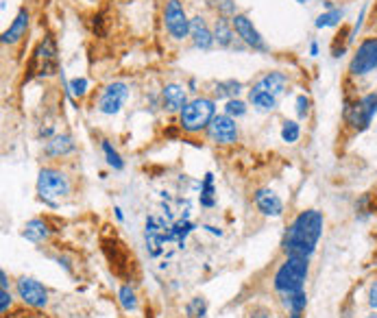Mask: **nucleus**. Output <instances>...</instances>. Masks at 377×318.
<instances>
[{
    "label": "nucleus",
    "instance_id": "nucleus-1",
    "mask_svg": "<svg viewBox=\"0 0 377 318\" xmlns=\"http://www.w3.org/2000/svg\"><path fill=\"white\" fill-rule=\"evenodd\" d=\"M325 218L317 210H305L292 220V225L288 227L284 242H281V251L288 256L296 258H312V253L317 251V244L323 235Z\"/></svg>",
    "mask_w": 377,
    "mask_h": 318
},
{
    "label": "nucleus",
    "instance_id": "nucleus-2",
    "mask_svg": "<svg viewBox=\"0 0 377 318\" xmlns=\"http://www.w3.org/2000/svg\"><path fill=\"white\" fill-rule=\"evenodd\" d=\"M310 273V260L308 258H296V256H288L286 262L277 268L273 285L275 290L284 296V294H292L303 290L305 279Z\"/></svg>",
    "mask_w": 377,
    "mask_h": 318
},
{
    "label": "nucleus",
    "instance_id": "nucleus-3",
    "mask_svg": "<svg viewBox=\"0 0 377 318\" xmlns=\"http://www.w3.org/2000/svg\"><path fill=\"white\" fill-rule=\"evenodd\" d=\"M214 116H216L214 99L196 97L179 111V129L185 133H201L208 129Z\"/></svg>",
    "mask_w": 377,
    "mask_h": 318
},
{
    "label": "nucleus",
    "instance_id": "nucleus-4",
    "mask_svg": "<svg viewBox=\"0 0 377 318\" xmlns=\"http://www.w3.org/2000/svg\"><path fill=\"white\" fill-rule=\"evenodd\" d=\"M375 114H377V92L365 94V97L353 99V101L347 99L342 107L344 124H349L353 131H367Z\"/></svg>",
    "mask_w": 377,
    "mask_h": 318
},
{
    "label": "nucleus",
    "instance_id": "nucleus-5",
    "mask_svg": "<svg viewBox=\"0 0 377 318\" xmlns=\"http://www.w3.org/2000/svg\"><path fill=\"white\" fill-rule=\"evenodd\" d=\"M59 72V51H57V42L53 35H46L37 49L31 55L28 61V74L26 78H33V76H53Z\"/></svg>",
    "mask_w": 377,
    "mask_h": 318
},
{
    "label": "nucleus",
    "instance_id": "nucleus-6",
    "mask_svg": "<svg viewBox=\"0 0 377 318\" xmlns=\"http://www.w3.org/2000/svg\"><path fill=\"white\" fill-rule=\"evenodd\" d=\"M70 192V181L61 170L57 168H42L37 177V194L40 199L49 205V208H57Z\"/></svg>",
    "mask_w": 377,
    "mask_h": 318
},
{
    "label": "nucleus",
    "instance_id": "nucleus-7",
    "mask_svg": "<svg viewBox=\"0 0 377 318\" xmlns=\"http://www.w3.org/2000/svg\"><path fill=\"white\" fill-rule=\"evenodd\" d=\"M377 68V37H367L360 42L355 49L351 63H349V74L351 76H365Z\"/></svg>",
    "mask_w": 377,
    "mask_h": 318
},
{
    "label": "nucleus",
    "instance_id": "nucleus-8",
    "mask_svg": "<svg viewBox=\"0 0 377 318\" xmlns=\"http://www.w3.org/2000/svg\"><path fill=\"white\" fill-rule=\"evenodd\" d=\"M164 24L172 40H185L190 35V20H187L181 0H168L164 7Z\"/></svg>",
    "mask_w": 377,
    "mask_h": 318
},
{
    "label": "nucleus",
    "instance_id": "nucleus-9",
    "mask_svg": "<svg viewBox=\"0 0 377 318\" xmlns=\"http://www.w3.org/2000/svg\"><path fill=\"white\" fill-rule=\"evenodd\" d=\"M231 24H233L235 35H238L249 46V49H253L258 53H269V44L264 42V37L260 35V31L253 26V22H251L244 13H235L231 18Z\"/></svg>",
    "mask_w": 377,
    "mask_h": 318
},
{
    "label": "nucleus",
    "instance_id": "nucleus-10",
    "mask_svg": "<svg viewBox=\"0 0 377 318\" xmlns=\"http://www.w3.org/2000/svg\"><path fill=\"white\" fill-rule=\"evenodd\" d=\"M15 288H18V296L22 299V303L26 308H35V310H42L49 303V290L44 288V285L35 279L31 277H20L15 281Z\"/></svg>",
    "mask_w": 377,
    "mask_h": 318
},
{
    "label": "nucleus",
    "instance_id": "nucleus-11",
    "mask_svg": "<svg viewBox=\"0 0 377 318\" xmlns=\"http://www.w3.org/2000/svg\"><path fill=\"white\" fill-rule=\"evenodd\" d=\"M208 135L214 144H235L238 142V124H235V118L221 114V116H214V120L208 126Z\"/></svg>",
    "mask_w": 377,
    "mask_h": 318
},
{
    "label": "nucleus",
    "instance_id": "nucleus-12",
    "mask_svg": "<svg viewBox=\"0 0 377 318\" xmlns=\"http://www.w3.org/2000/svg\"><path fill=\"white\" fill-rule=\"evenodd\" d=\"M129 99V87L127 83L122 81H116V83H109L105 85L101 99H99V111L105 116H114L122 109L124 101Z\"/></svg>",
    "mask_w": 377,
    "mask_h": 318
},
{
    "label": "nucleus",
    "instance_id": "nucleus-13",
    "mask_svg": "<svg viewBox=\"0 0 377 318\" xmlns=\"http://www.w3.org/2000/svg\"><path fill=\"white\" fill-rule=\"evenodd\" d=\"M255 208L264 214V216H271V218H279L284 214V201H281L273 190H258L255 196Z\"/></svg>",
    "mask_w": 377,
    "mask_h": 318
},
{
    "label": "nucleus",
    "instance_id": "nucleus-14",
    "mask_svg": "<svg viewBox=\"0 0 377 318\" xmlns=\"http://www.w3.org/2000/svg\"><path fill=\"white\" fill-rule=\"evenodd\" d=\"M190 37H192L194 49H199V51H210L216 44L214 31H210L206 18H201V15H196V18L190 20Z\"/></svg>",
    "mask_w": 377,
    "mask_h": 318
},
{
    "label": "nucleus",
    "instance_id": "nucleus-15",
    "mask_svg": "<svg viewBox=\"0 0 377 318\" xmlns=\"http://www.w3.org/2000/svg\"><path fill=\"white\" fill-rule=\"evenodd\" d=\"M187 103V94H185V87L179 85V83H168L164 90H162V107L170 114H175V111H181Z\"/></svg>",
    "mask_w": 377,
    "mask_h": 318
},
{
    "label": "nucleus",
    "instance_id": "nucleus-16",
    "mask_svg": "<svg viewBox=\"0 0 377 318\" xmlns=\"http://www.w3.org/2000/svg\"><path fill=\"white\" fill-rule=\"evenodd\" d=\"M286 85H288V76L284 72H266L253 83V87H258L262 92H269L277 99L286 92Z\"/></svg>",
    "mask_w": 377,
    "mask_h": 318
},
{
    "label": "nucleus",
    "instance_id": "nucleus-17",
    "mask_svg": "<svg viewBox=\"0 0 377 318\" xmlns=\"http://www.w3.org/2000/svg\"><path fill=\"white\" fill-rule=\"evenodd\" d=\"M26 28H28V11L20 9L13 22L9 24V28L3 33V44H18L26 35Z\"/></svg>",
    "mask_w": 377,
    "mask_h": 318
},
{
    "label": "nucleus",
    "instance_id": "nucleus-18",
    "mask_svg": "<svg viewBox=\"0 0 377 318\" xmlns=\"http://www.w3.org/2000/svg\"><path fill=\"white\" fill-rule=\"evenodd\" d=\"M74 149H76L74 140L68 133H61V135H53L49 142H46L44 153H46V157H66Z\"/></svg>",
    "mask_w": 377,
    "mask_h": 318
},
{
    "label": "nucleus",
    "instance_id": "nucleus-19",
    "mask_svg": "<svg viewBox=\"0 0 377 318\" xmlns=\"http://www.w3.org/2000/svg\"><path fill=\"white\" fill-rule=\"evenodd\" d=\"M22 235L26 237L28 242H44V240H49V235H51V227H49V222L42 220V218H33V220H28L26 225H24V231Z\"/></svg>",
    "mask_w": 377,
    "mask_h": 318
},
{
    "label": "nucleus",
    "instance_id": "nucleus-20",
    "mask_svg": "<svg viewBox=\"0 0 377 318\" xmlns=\"http://www.w3.org/2000/svg\"><path fill=\"white\" fill-rule=\"evenodd\" d=\"M233 40H235V31H233L231 18H223L221 15L214 24V42L221 46V49H229V46H233Z\"/></svg>",
    "mask_w": 377,
    "mask_h": 318
},
{
    "label": "nucleus",
    "instance_id": "nucleus-21",
    "mask_svg": "<svg viewBox=\"0 0 377 318\" xmlns=\"http://www.w3.org/2000/svg\"><path fill=\"white\" fill-rule=\"evenodd\" d=\"M284 306L288 310V318H303L305 306H308V294L305 290L299 292H292V294H284Z\"/></svg>",
    "mask_w": 377,
    "mask_h": 318
},
{
    "label": "nucleus",
    "instance_id": "nucleus-22",
    "mask_svg": "<svg viewBox=\"0 0 377 318\" xmlns=\"http://www.w3.org/2000/svg\"><path fill=\"white\" fill-rule=\"evenodd\" d=\"M249 101L258 111H273L277 107V97H273L269 92H262L258 87L249 90Z\"/></svg>",
    "mask_w": 377,
    "mask_h": 318
},
{
    "label": "nucleus",
    "instance_id": "nucleus-23",
    "mask_svg": "<svg viewBox=\"0 0 377 318\" xmlns=\"http://www.w3.org/2000/svg\"><path fill=\"white\" fill-rule=\"evenodd\" d=\"M242 92V83L240 81H235V78H229V81H221V83H216L214 87V99L218 101H231V99H238V94Z\"/></svg>",
    "mask_w": 377,
    "mask_h": 318
},
{
    "label": "nucleus",
    "instance_id": "nucleus-24",
    "mask_svg": "<svg viewBox=\"0 0 377 318\" xmlns=\"http://www.w3.org/2000/svg\"><path fill=\"white\" fill-rule=\"evenodd\" d=\"M342 15H344V11L334 7V9H329V11L321 13L319 18H317V22H314V26H317V28H329V26H336V24H340V22H342Z\"/></svg>",
    "mask_w": 377,
    "mask_h": 318
},
{
    "label": "nucleus",
    "instance_id": "nucleus-25",
    "mask_svg": "<svg viewBox=\"0 0 377 318\" xmlns=\"http://www.w3.org/2000/svg\"><path fill=\"white\" fill-rule=\"evenodd\" d=\"M214 174L212 172H208L206 174V179H203V183H201V205L203 208H214Z\"/></svg>",
    "mask_w": 377,
    "mask_h": 318
},
{
    "label": "nucleus",
    "instance_id": "nucleus-26",
    "mask_svg": "<svg viewBox=\"0 0 377 318\" xmlns=\"http://www.w3.org/2000/svg\"><path fill=\"white\" fill-rule=\"evenodd\" d=\"M118 301L124 312H135L137 310V299H135V290L131 288L129 283H124L122 288L118 290Z\"/></svg>",
    "mask_w": 377,
    "mask_h": 318
},
{
    "label": "nucleus",
    "instance_id": "nucleus-27",
    "mask_svg": "<svg viewBox=\"0 0 377 318\" xmlns=\"http://www.w3.org/2000/svg\"><path fill=\"white\" fill-rule=\"evenodd\" d=\"M208 312V303H206V299L203 296H194L187 301V306H185V314L190 316V318H203Z\"/></svg>",
    "mask_w": 377,
    "mask_h": 318
},
{
    "label": "nucleus",
    "instance_id": "nucleus-28",
    "mask_svg": "<svg viewBox=\"0 0 377 318\" xmlns=\"http://www.w3.org/2000/svg\"><path fill=\"white\" fill-rule=\"evenodd\" d=\"M299 135H301V126H299V122L286 120L284 126H281V140L288 142V144H294V142L299 140Z\"/></svg>",
    "mask_w": 377,
    "mask_h": 318
},
{
    "label": "nucleus",
    "instance_id": "nucleus-29",
    "mask_svg": "<svg viewBox=\"0 0 377 318\" xmlns=\"http://www.w3.org/2000/svg\"><path fill=\"white\" fill-rule=\"evenodd\" d=\"M103 153H105V159H107V164L116 168V170H122L124 168V162H122V157L118 155V151L112 147V142H107L103 140Z\"/></svg>",
    "mask_w": 377,
    "mask_h": 318
},
{
    "label": "nucleus",
    "instance_id": "nucleus-30",
    "mask_svg": "<svg viewBox=\"0 0 377 318\" xmlns=\"http://www.w3.org/2000/svg\"><path fill=\"white\" fill-rule=\"evenodd\" d=\"M210 7L218 11V15L223 18H233L235 15V0H210Z\"/></svg>",
    "mask_w": 377,
    "mask_h": 318
},
{
    "label": "nucleus",
    "instance_id": "nucleus-31",
    "mask_svg": "<svg viewBox=\"0 0 377 318\" xmlns=\"http://www.w3.org/2000/svg\"><path fill=\"white\" fill-rule=\"evenodd\" d=\"M225 114L231 116V118H240V116H244V114H246V103H242L240 99H231V101H227V105H225Z\"/></svg>",
    "mask_w": 377,
    "mask_h": 318
},
{
    "label": "nucleus",
    "instance_id": "nucleus-32",
    "mask_svg": "<svg viewBox=\"0 0 377 318\" xmlns=\"http://www.w3.org/2000/svg\"><path fill=\"white\" fill-rule=\"evenodd\" d=\"M3 318H49L42 310H35V308H22L18 312H13L11 316H3Z\"/></svg>",
    "mask_w": 377,
    "mask_h": 318
},
{
    "label": "nucleus",
    "instance_id": "nucleus-33",
    "mask_svg": "<svg viewBox=\"0 0 377 318\" xmlns=\"http://www.w3.org/2000/svg\"><path fill=\"white\" fill-rule=\"evenodd\" d=\"M68 90L72 97H85L87 92V78H74V81L68 83Z\"/></svg>",
    "mask_w": 377,
    "mask_h": 318
},
{
    "label": "nucleus",
    "instance_id": "nucleus-34",
    "mask_svg": "<svg viewBox=\"0 0 377 318\" xmlns=\"http://www.w3.org/2000/svg\"><path fill=\"white\" fill-rule=\"evenodd\" d=\"M308 114H310V99L305 94H301V97H296V116L305 118Z\"/></svg>",
    "mask_w": 377,
    "mask_h": 318
},
{
    "label": "nucleus",
    "instance_id": "nucleus-35",
    "mask_svg": "<svg viewBox=\"0 0 377 318\" xmlns=\"http://www.w3.org/2000/svg\"><path fill=\"white\" fill-rule=\"evenodd\" d=\"M9 308H11V292L0 290V312H3V316L9 312Z\"/></svg>",
    "mask_w": 377,
    "mask_h": 318
},
{
    "label": "nucleus",
    "instance_id": "nucleus-36",
    "mask_svg": "<svg viewBox=\"0 0 377 318\" xmlns=\"http://www.w3.org/2000/svg\"><path fill=\"white\" fill-rule=\"evenodd\" d=\"M369 306H371V310H377V281H373L371 290H369Z\"/></svg>",
    "mask_w": 377,
    "mask_h": 318
},
{
    "label": "nucleus",
    "instance_id": "nucleus-37",
    "mask_svg": "<svg viewBox=\"0 0 377 318\" xmlns=\"http://www.w3.org/2000/svg\"><path fill=\"white\" fill-rule=\"evenodd\" d=\"M246 318H273V314H271L269 310H264V308H258V310L251 312Z\"/></svg>",
    "mask_w": 377,
    "mask_h": 318
},
{
    "label": "nucleus",
    "instance_id": "nucleus-38",
    "mask_svg": "<svg viewBox=\"0 0 377 318\" xmlns=\"http://www.w3.org/2000/svg\"><path fill=\"white\" fill-rule=\"evenodd\" d=\"M0 281H3L0 283V290H9V277L5 270H0Z\"/></svg>",
    "mask_w": 377,
    "mask_h": 318
},
{
    "label": "nucleus",
    "instance_id": "nucleus-39",
    "mask_svg": "<svg viewBox=\"0 0 377 318\" xmlns=\"http://www.w3.org/2000/svg\"><path fill=\"white\" fill-rule=\"evenodd\" d=\"M310 55H312V57H317V55H319V44H317V42H312V44H310Z\"/></svg>",
    "mask_w": 377,
    "mask_h": 318
},
{
    "label": "nucleus",
    "instance_id": "nucleus-40",
    "mask_svg": "<svg viewBox=\"0 0 377 318\" xmlns=\"http://www.w3.org/2000/svg\"><path fill=\"white\" fill-rule=\"evenodd\" d=\"M365 318H377V310H373V312H371L369 316H365Z\"/></svg>",
    "mask_w": 377,
    "mask_h": 318
},
{
    "label": "nucleus",
    "instance_id": "nucleus-41",
    "mask_svg": "<svg viewBox=\"0 0 377 318\" xmlns=\"http://www.w3.org/2000/svg\"><path fill=\"white\" fill-rule=\"evenodd\" d=\"M296 3H299V5H305V3H308V0H296Z\"/></svg>",
    "mask_w": 377,
    "mask_h": 318
}]
</instances>
